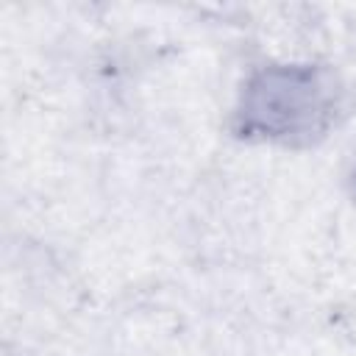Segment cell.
Masks as SVG:
<instances>
[{"instance_id":"1","label":"cell","mask_w":356,"mask_h":356,"mask_svg":"<svg viewBox=\"0 0 356 356\" xmlns=\"http://www.w3.org/2000/svg\"><path fill=\"white\" fill-rule=\"evenodd\" d=\"M250 100L248 117L267 131V136H298L312 131L323 114L320 89L309 72L264 75V81L253 86Z\"/></svg>"}]
</instances>
